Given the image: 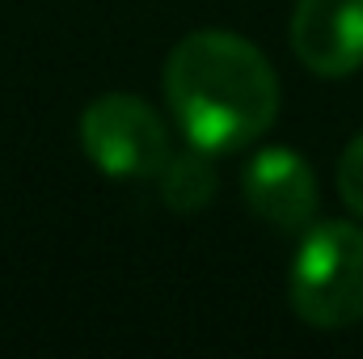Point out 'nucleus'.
I'll list each match as a JSON object with an SVG mask.
<instances>
[{
    "label": "nucleus",
    "instance_id": "1",
    "mask_svg": "<svg viewBox=\"0 0 363 359\" xmlns=\"http://www.w3.org/2000/svg\"><path fill=\"white\" fill-rule=\"evenodd\" d=\"M165 101L186 144L224 157L258 144L279 114L274 64L233 30H194L165 60Z\"/></svg>",
    "mask_w": 363,
    "mask_h": 359
},
{
    "label": "nucleus",
    "instance_id": "2",
    "mask_svg": "<svg viewBox=\"0 0 363 359\" xmlns=\"http://www.w3.org/2000/svg\"><path fill=\"white\" fill-rule=\"evenodd\" d=\"M287 300L313 330H347L363 321V224H308L287 270Z\"/></svg>",
    "mask_w": 363,
    "mask_h": 359
},
{
    "label": "nucleus",
    "instance_id": "3",
    "mask_svg": "<svg viewBox=\"0 0 363 359\" xmlns=\"http://www.w3.org/2000/svg\"><path fill=\"white\" fill-rule=\"evenodd\" d=\"M81 148L110 178H157L169 161V127L135 93H101L81 114Z\"/></svg>",
    "mask_w": 363,
    "mask_h": 359
},
{
    "label": "nucleus",
    "instance_id": "4",
    "mask_svg": "<svg viewBox=\"0 0 363 359\" xmlns=\"http://www.w3.org/2000/svg\"><path fill=\"white\" fill-rule=\"evenodd\" d=\"M241 194L258 220H267L279 233H304L317 220V174L296 148H258L245 161L241 174Z\"/></svg>",
    "mask_w": 363,
    "mask_h": 359
},
{
    "label": "nucleus",
    "instance_id": "5",
    "mask_svg": "<svg viewBox=\"0 0 363 359\" xmlns=\"http://www.w3.org/2000/svg\"><path fill=\"white\" fill-rule=\"evenodd\" d=\"M291 51L317 77H351L363 68V0H296Z\"/></svg>",
    "mask_w": 363,
    "mask_h": 359
},
{
    "label": "nucleus",
    "instance_id": "6",
    "mask_svg": "<svg viewBox=\"0 0 363 359\" xmlns=\"http://www.w3.org/2000/svg\"><path fill=\"white\" fill-rule=\"evenodd\" d=\"M157 178H161V199L174 211H199V207H207L216 199V186H220L211 153H203L194 144H186L182 153H169V161L161 165Z\"/></svg>",
    "mask_w": 363,
    "mask_h": 359
},
{
    "label": "nucleus",
    "instance_id": "7",
    "mask_svg": "<svg viewBox=\"0 0 363 359\" xmlns=\"http://www.w3.org/2000/svg\"><path fill=\"white\" fill-rule=\"evenodd\" d=\"M338 194H342V203L363 220V131L342 148V161H338Z\"/></svg>",
    "mask_w": 363,
    "mask_h": 359
}]
</instances>
